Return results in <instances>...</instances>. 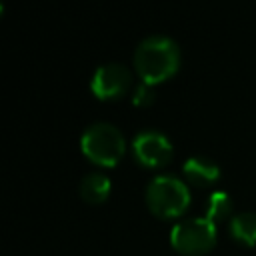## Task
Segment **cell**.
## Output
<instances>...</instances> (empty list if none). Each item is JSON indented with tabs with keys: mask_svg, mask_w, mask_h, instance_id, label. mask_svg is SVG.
<instances>
[{
	"mask_svg": "<svg viewBox=\"0 0 256 256\" xmlns=\"http://www.w3.org/2000/svg\"><path fill=\"white\" fill-rule=\"evenodd\" d=\"M180 66V46L172 36L150 34L134 50V68L142 82L156 84L170 78Z\"/></svg>",
	"mask_w": 256,
	"mask_h": 256,
	"instance_id": "6da1fadb",
	"label": "cell"
},
{
	"mask_svg": "<svg viewBox=\"0 0 256 256\" xmlns=\"http://www.w3.org/2000/svg\"><path fill=\"white\" fill-rule=\"evenodd\" d=\"M144 198L148 208L162 218H174L184 214L192 200L188 184L174 174L152 176L146 184Z\"/></svg>",
	"mask_w": 256,
	"mask_h": 256,
	"instance_id": "7a4b0ae2",
	"label": "cell"
},
{
	"mask_svg": "<svg viewBox=\"0 0 256 256\" xmlns=\"http://www.w3.org/2000/svg\"><path fill=\"white\" fill-rule=\"evenodd\" d=\"M82 152L100 166H114L124 150H126V138L124 134L110 122H94L84 128L80 136Z\"/></svg>",
	"mask_w": 256,
	"mask_h": 256,
	"instance_id": "3957f363",
	"label": "cell"
},
{
	"mask_svg": "<svg viewBox=\"0 0 256 256\" xmlns=\"http://www.w3.org/2000/svg\"><path fill=\"white\" fill-rule=\"evenodd\" d=\"M216 224L208 216H192L176 222L170 230V244L186 256H200L216 244Z\"/></svg>",
	"mask_w": 256,
	"mask_h": 256,
	"instance_id": "277c9868",
	"label": "cell"
},
{
	"mask_svg": "<svg viewBox=\"0 0 256 256\" xmlns=\"http://www.w3.org/2000/svg\"><path fill=\"white\" fill-rule=\"evenodd\" d=\"M172 152L174 148L170 138L160 130L146 128L132 138V154L142 166L148 168L164 166L172 158Z\"/></svg>",
	"mask_w": 256,
	"mask_h": 256,
	"instance_id": "5b68a950",
	"label": "cell"
},
{
	"mask_svg": "<svg viewBox=\"0 0 256 256\" xmlns=\"http://www.w3.org/2000/svg\"><path fill=\"white\" fill-rule=\"evenodd\" d=\"M130 84H132V72L122 62H106L98 66L90 80L92 92L102 100L122 96L130 88Z\"/></svg>",
	"mask_w": 256,
	"mask_h": 256,
	"instance_id": "8992f818",
	"label": "cell"
},
{
	"mask_svg": "<svg viewBox=\"0 0 256 256\" xmlns=\"http://www.w3.org/2000/svg\"><path fill=\"white\" fill-rule=\"evenodd\" d=\"M182 172H184V176L192 184H196V186H208V184H212V182L218 180L220 166L212 158L198 154V156H190V158L184 160Z\"/></svg>",
	"mask_w": 256,
	"mask_h": 256,
	"instance_id": "52a82bcc",
	"label": "cell"
},
{
	"mask_svg": "<svg viewBox=\"0 0 256 256\" xmlns=\"http://www.w3.org/2000/svg\"><path fill=\"white\" fill-rule=\"evenodd\" d=\"M112 182L104 172H88L80 180V196L86 202H102L110 194Z\"/></svg>",
	"mask_w": 256,
	"mask_h": 256,
	"instance_id": "ba28073f",
	"label": "cell"
},
{
	"mask_svg": "<svg viewBox=\"0 0 256 256\" xmlns=\"http://www.w3.org/2000/svg\"><path fill=\"white\" fill-rule=\"evenodd\" d=\"M228 230L234 240L246 246H254L256 244V212L244 210V212L234 214L228 224Z\"/></svg>",
	"mask_w": 256,
	"mask_h": 256,
	"instance_id": "9c48e42d",
	"label": "cell"
},
{
	"mask_svg": "<svg viewBox=\"0 0 256 256\" xmlns=\"http://www.w3.org/2000/svg\"><path fill=\"white\" fill-rule=\"evenodd\" d=\"M234 208V202L226 190H214L206 200V216L210 220H222L226 218Z\"/></svg>",
	"mask_w": 256,
	"mask_h": 256,
	"instance_id": "30bf717a",
	"label": "cell"
},
{
	"mask_svg": "<svg viewBox=\"0 0 256 256\" xmlns=\"http://www.w3.org/2000/svg\"><path fill=\"white\" fill-rule=\"evenodd\" d=\"M154 100V84H148V82H140L134 90V96H132V102L136 106H148L152 104Z\"/></svg>",
	"mask_w": 256,
	"mask_h": 256,
	"instance_id": "8fae6325",
	"label": "cell"
}]
</instances>
